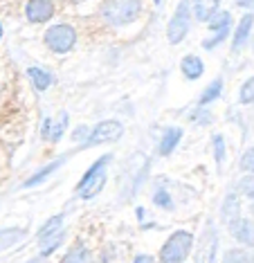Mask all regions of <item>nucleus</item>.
I'll use <instances>...</instances> for the list:
<instances>
[{"mask_svg":"<svg viewBox=\"0 0 254 263\" xmlns=\"http://www.w3.org/2000/svg\"><path fill=\"white\" fill-rule=\"evenodd\" d=\"M191 245H193V236L189 232L185 230L173 232L171 238L160 250V263H185V259L189 256Z\"/></svg>","mask_w":254,"mask_h":263,"instance_id":"1","label":"nucleus"},{"mask_svg":"<svg viewBox=\"0 0 254 263\" xmlns=\"http://www.w3.org/2000/svg\"><path fill=\"white\" fill-rule=\"evenodd\" d=\"M108 162H111V155H101V158L86 171V176H83L81 182H79L81 198L88 200V198H93V196H97L101 189H104V182H106V164Z\"/></svg>","mask_w":254,"mask_h":263,"instance_id":"2","label":"nucleus"},{"mask_svg":"<svg viewBox=\"0 0 254 263\" xmlns=\"http://www.w3.org/2000/svg\"><path fill=\"white\" fill-rule=\"evenodd\" d=\"M142 3H104L101 7V16L111 23V25H129L131 21H135V16L140 14Z\"/></svg>","mask_w":254,"mask_h":263,"instance_id":"3","label":"nucleus"},{"mask_svg":"<svg viewBox=\"0 0 254 263\" xmlns=\"http://www.w3.org/2000/svg\"><path fill=\"white\" fill-rule=\"evenodd\" d=\"M77 41V32L70 25H54L45 32V45L57 54L70 52Z\"/></svg>","mask_w":254,"mask_h":263,"instance_id":"4","label":"nucleus"},{"mask_svg":"<svg viewBox=\"0 0 254 263\" xmlns=\"http://www.w3.org/2000/svg\"><path fill=\"white\" fill-rule=\"evenodd\" d=\"M216 248H219V234H216V225L214 220H207L203 227V236L198 238V248H196V263H214Z\"/></svg>","mask_w":254,"mask_h":263,"instance_id":"5","label":"nucleus"},{"mask_svg":"<svg viewBox=\"0 0 254 263\" xmlns=\"http://www.w3.org/2000/svg\"><path fill=\"white\" fill-rule=\"evenodd\" d=\"M189 21H191V11H189V5L187 3H180L178 9H175L171 23H169V41H171L173 45H178L180 41L187 36V32H189Z\"/></svg>","mask_w":254,"mask_h":263,"instance_id":"6","label":"nucleus"},{"mask_svg":"<svg viewBox=\"0 0 254 263\" xmlns=\"http://www.w3.org/2000/svg\"><path fill=\"white\" fill-rule=\"evenodd\" d=\"M122 135V124L119 122H101L95 130H90L88 140L83 142V146H95V144H104V142H115Z\"/></svg>","mask_w":254,"mask_h":263,"instance_id":"7","label":"nucleus"},{"mask_svg":"<svg viewBox=\"0 0 254 263\" xmlns=\"http://www.w3.org/2000/svg\"><path fill=\"white\" fill-rule=\"evenodd\" d=\"M25 14L29 23H45L54 14V3H50V0H29L25 5Z\"/></svg>","mask_w":254,"mask_h":263,"instance_id":"8","label":"nucleus"},{"mask_svg":"<svg viewBox=\"0 0 254 263\" xmlns=\"http://www.w3.org/2000/svg\"><path fill=\"white\" fill-rule=\"evenodd\" d=\"M65 126H68V115H65V112L57 115L54 119L47 117L43 122V126H41V135H43L45 140H50V142H57V140H61Z\"/></svg>","mask_w":254,"mask_h":263,"instance_id":"9","label":"nucleus"},{"mask_svg":"<svg viewBox=\"0 0 254 263\" xmlns=\"http://www.w3.org/2000/svg\"><path fill=\"white\" fill-rule=\"evenodd\" d=\"M180 70H183V74L187 77V79H201L205 65H203V61L198 57L189 54V57L183 59V63H180Z\"/></svg>","mask_w":254,"mask_h":263,"instance_id":"10","label":"nucleus"},{"mask_svg":"<svg viewBox=\"0 0 254 263\" xmlns=\"http://www.w3.org/2000/svg\"><path fill=\"white\" fill-rule=\"evenodd\" d=\"M223 218H225L227 227L234 225L237 220L241 218V207H239V200H237V194H229L225 198V205H223Z\"/></svg>","mask_w":254,"mask_h":263,"instance_id":"11","label":"nucleus"},{"mask_svg":"<svg viewBox=\"0 0 254 263\" xmlns=\"http://www.w3.org/2000/svg\"><path fill=\"white\" fill-rule=\"evenodd\" d=\"M229 232L234 234V238H237V241L247 243V245L252 243V225H250V220L239 218L234 225H229Z\"/></svg>","mask_w":254,"mask_h":263,"instance_id":"12","label":"nucleus"},{"mask_svg":"<svg viewBox=\"0 0 254 263\" xmlns=\"http://www.w3.org/2000/svg\"><path fill=\"white\" fill-rule=\"evenodd\" d=\"M61 223H63V216H61V214H59V216H52V218L47 220V223L39 230V234H36L39 243H43V245H45V243L52 238V234H57V232L61 230Z\"/></svg>","mask_w":254,"mask_h":263,"instance_id":"13","label":"nucleus"},{"mask_svg":"<svg viewBox=\"0 0 254 263\" xmlns=\"http://www.w3.org/2000/svg\"><path fill=\"white\" fill-rule=\"evenodd\" d=\"M180 140H183V130L180 128H169L165 133V137H162V142H160V155H169L175 146H178Z\"/></svg>","mask_w":254,"mask_h":263,"instance_id":"14","label":"nucleus"},{"mask_svg":"<svg viewBox=\"0 0 254 263\" xmlns=\"http://www.w3.org/2000/svg\"><path fill=\"white\" fill-rule=\"evenodd\" d=\"M27 74H29V79H32L36 90L43 92V90H47V88H50V83H52L50 72H45V70H41V68H29Z\"/></svg>","mask_w":254,"mask_h":263,"instance_id":"15","label":"nucleus"},{"mask_svg":"<svg viewBox=\"0 0 254 263\" xmlns=\"http://www.w3.org/2000/svg\"><path fill=\"white\" fill-rule=\"evenodd\" d=\"M229 23H232L229 11H216L207 21V25H209V29H214V32L219 34V32H229Z\"/></svg>","mask_w":254,"mask_h":263,"instance_id":"16","label":"nucleus"},{"mask_svg":"<svg viewBox=\"0 0 254 263\" xmlns=\"http://www.w3.org/2000/svg\"><path fill=\"white\" fill-rule=\"evenodd\" d=\"M23 236H25V232L18 230V227H11V230H0V252H3V250H7V248H11V245H16Z\"/></svg>","mask_w":254,"mask_h":263,"instance_id":"17","label":"nucleus"},{"mask_svg":"<svg viewBox=\"0 0 254 263\" xmlns=\"http://www.w3.org/2000/svg\"><path fill=\"white\" fill-rule=\"evenodd\" d=\"M61 164H63V158L54 160V162H52V164H47V166H45V169H41L39 173H34V176H32V178H27V180H25V184H23V187H34V184L43 182V180H45V178H47V176H50V173H54V171H57V169H59V166H61Z\"/></svg>","mask_w":254,"mask_h":263,"instance_id":"18","label":"nucleus"},{"mask_svg":"<svg viewBox=\"0 0 254 263\" xmlns=\"http://www.w3.org/2000/svg\"><path fill=\"white\" fill-rule=\"evenodd\" d=\"M250 29H252V14H247L245 18L241 21V25H239V29H237V34H234V43H232L234 50H239V47L247 41V36H250Z\"/></svg>","mask_w":254,"mask_h":263,"instance_id":"19","label":"nucleus"},{"mask_svg":"<svg viewBox=\"0 0 254 263\" xmlns=\"http://www.w3.org/2000/svg\"><path fill=\"white\" fill-rule=\"evenodd\" d=\"M216 11H219V3H196L193 5V14H196L198 21H209Z\"/></svg>","mask_w":254,"mask_h":263,"instance_id":"20","label":"nucleus"},{"mask_svg":"<svg viewBox=\"0 0 254 263\" xmlns=\"http://www.w3.org/2000/svg\"><path fill=\"white\" fill-rule=\"evenodd\" d=\"M63 263H88V250L86 245H75V248L68 252Z\"/></svg>","mask_w":254,"mask_h":263,"instance_id":"21","label":"nucleus"},{"mask_svg":"<svg viewBox=\"0 0 254 263\" xmlns=\"http://www.w3.org/2000/svg\"><path fill=\"white\" fill-rule=\"evenodd\" d=\"M221 90H223V81L221 79L211 81L209 88H205V92H203V97H201V104H209V101H214L221 95Z\"/></svg>","mask_w":254,"mask_h":263,"instance_id":"22","label":"nucleus"},{"mask_svg":"<svg viewBox=\"0 0 254 263\" xmlns=\"http://www.w3.org/2000/svg\"><path fill=\"white\" fill-rule=\"evenodd\" d=\"M223 263H250V254L243 252V250H229Z\"/></svg>","mask_w":254,"mask_h":263,"instance_id":"23","label":"nucleus"},{"mask_svg":"<svg viewBox=\"0 0 254 263\" xmlns=\"http://www.w3.org/2000/svg\"><path fill=\"white\" fill-rule=\"evenodd\" d=\"M153 202L158 207H162V209H171L173 207V202H171V196L167 194L165 189H158L155 191V196H153Z\"/></svg>","mask_w":254,"mask_h":263,"instance_id":"24","label":"nucleus"},{"mask_svg":"<svg viewBox=\"0 0 254 263\" xmlns=\"http://www.w3.org/2000/svg\"><path fill=\"white\" fill-rule=\"evenodd\" d=\"M214 146H216V162L223 164V158H225V140H223V135H214Z\"/></svg>","mask_w":254,"mask_h":263,"instance_id":"25","label":"nucleus"},{"mask_svg":"<svg viewBox=\"0 0 254 263\" xmlns=\"http://www.w3.org/2000/svg\"><path fill=\"white\" fill-rule=\"evenodd\" d=\"M252 90H254V79H247L243 90H241V101H243V104H250L252 101Z\"/></svg>","mask_w":254,"mask_h":263,"instance_id":"26","label":"nucleus"},{"mask_svg":"<svg viewBox=\"0 0 254 263\" xmlns=\"http://www.w3.org/2000/svg\"><path fill=\"white\" fill-rule=\"evenodd\" d=\"M191 119H193L196 124H209V122H211V115H209V110H207V112H205V110H196V112L191 115Z\"/></svg>","mask_w":254,"mask_h":263,"instance_id":"27","label":"nucleus"},{"mask_svg":"<svg viewBox=\"0 0 254 263\" xmlns=\"http://www.w3.org/2000/svg\"><path fill=\"white\" fill-rule=\"evenodd\" d=\"M88 135H90V130H88L86 126H79V128L75 130V133H72V137H75L77 142H79V140H88Z\"/></svg>","mask_w":254,"mask_h":263,"instance_id":"28","label":"nucleus"},{"mask_svg":"<svg viewBox=\"0 0 254 263\" xmlns=\"http://www.w3.org/2000/svg\"><path fill=\"white\" fill-rule=\"evenodd\" d=\"M243 169H247V171L252 169V151H247V153H245V160H243Z\"/></svg>","mask_w":254,"mask_h":263,"instance_id":"29","label":"nucleus"},{"mask_svg":"<svg viewBox=\"0 0 254 263\" xmlns=\"http://www.w3.org/2000/svg\"><path fill=\"white\" fill-rule=\"evenodd\" d=\"M135 263H153V259L147 256V254H142V256H137V259H135Z\"/></svg>","mask_w":254,"mask_h":263,"instance_id":"30","label":"nucleus"},{"mask_svg":"<svg viewBox=\"0 0 254 263\" xmlns=\"http://www.w3.org/2000/svg\"><path fill=\"white\" fill-rule=\"evenodd\" d=\"M32 263H41V259H34V261H32Z\"/></svg>","mask_w":254,"mask_h":263,"instance_id":"31","label":"nucleus"},{"mask_svg":"<svg viewBox=\"0 0 254 263\" xmlns=\"http://www.w3.org/2000/svg\"><path fill=\"white\" fill-rule=\"evenodd\" d=\"M0 36H3V27H0Z\"/></svg>","mask_w":254,"mask_h":263,"instance_id":"32","label":"nucleus"}]
</instances>
